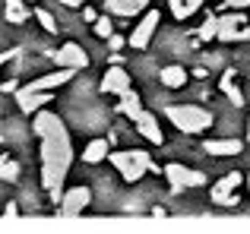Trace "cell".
<instances>
[{
  "label": "cell",
  "mask_w": 250,
  "mask_h": 234,
  "mask_svg": "<svg viewBox=\"0 0 250 234\" xmlns=\"http://www.w3.org/2000/svg\"><path fill=\"white\" fill-rule=\"evenodd\" d=\"M35 136L42 142V184L51 193V203H61V187L73 165V146L63 120L54 111H35Z\"/></svg>",
  "instance_id": "obj_1"
},
{
  "label": "cell",
  "mask_w": 250,
  "mask_h": 234,
  "mask_svg": "<svg viewBox=\"0 0 250 234\" xmlns=\"http://www.w3.org/2000/svg\"><path fill=\"white\" fill-rule=\"evenodd\" d=\"M108 161L117 168V174H121L127 184H136V180L143 177L146 171H159L155 168V161L149 158V152H143V149H124V152H108Z\"/></svg>",
  "instance_id": "obj_2"
},
{
  "label": "cell",
  "mask_w": 250,
  "mask_h": 234,
  "mask_svg": "<svg viewBox=\"0 0 250 234\" xmlns=\"http://www.w3.org/2000/svg\"><path fill=\"white\" fill-rule=\"evenodd\" d=\"M165 114L177 130H184V133H203V130L212 127V114L200 105H171Z\"/></svg>",
  "instance_id": "obj_3"
},
{
  "label": "cell",
  "mask_w": 250,
  "mask_h": 234,
  "mask_svg": "<svg viewBox=\"0 0 250 234\" xmlns=\"http://www.w3.org/2000/svg\"><path fill=\"white\" fill-rule=\"evenodd\" d=\"M165 177H168L171 190H190V187L206 184L203 171H193V168H184V165H165Z\"/></svg>",
  "instance_id": "obj_4"
},
{
  "label": "cell",
  "mask_w": 250,
  "mask_h": 234,
  "mask_svg": "<svg viewBox=\"0 0 250 234\" xmlns=\"http://www.w3.org/2000/svg\"><path fill=\"white\" fill-rule=\"evenodd\" d=\"M159 10H146L143 13V19H140V25H136L133 32H130V48H136V51H143L149 41H152V35H155V29H159Z\"/></svg>",
  "instance_id": "obj_5"
},
{
  "label": "cell",
  "mask_w": 250,
  "mask_h": 234,
  "mask_svg": "<svg viewBox=\"0 0 250 234\" xmlns=\"http://www.w3.org/2000/svg\"><path fill=\"white\" fill-rule=\"evenodd\" d=\"M54 54V63L57 67H70V70H83V67H89V54L80 48L76 41H67L63 48H57V51H51Z\"/></svg>",
  "instance_id": "obj_6"
},
{
  "label": "cell",
  "mask_w": 250,
  "mask_h": 234,
  "mask_svg": "<svg viewBox=\"0 0 250 234\" xmlns=\"http://www.w3.org/2000/svg\"><path fill=\"white\" fill-rule=\"evenodd\" d=\"M89 203H92L89 187H70L67 193H61V212L63 215H80Z\"/></svg>",
  "instance_id": "obj_7"
},
{
  "label": "cell",
  "mask_w": 250,
  "mask_h": 234,
  "mask_svg": "<svg viewBox=\"0 0 250 234\" xmlns=\"http://www.w3.org/2000/svg\"><path fill=\"white\" fill-rule=\"evenodd\" d=\"M238 25H244V16H241V13H231V16L219 19L215 38H222V41H244V38H250V29H238Z\"/></svg>",
  "instance_id": "obj_8"
},
{
  "label": "cell",
  "mask_w": 250,
  "mask_h": 234,
  "mask_svg": "<svg viewBox=\"0 0 250 234\" xmlns=\"http://www.w3.org/2000/svg\"><path fill=\"white\" fill-rule=\"evenodd\" d=\"M241 180H244V177H241L238 171L225 174V177H222L219 184L212 187V199H215V203H222V206H234V203H238V196H234V190L241 187Z\"/></svg>",
  "instance_id": "obj_9"
},
{
  "label": "cell",
  "mask_w": 250,
  "mask_h": 234,
  "mask_svg": "<svg viewBox=\"0 0 250 234\" xmlns=\"http://www.w3.org/2000/svg\"><path fill=\"white\" fill-rule=\"evenodd\" d=\"M127 89H130V73L124 67H111L102 76V92L104 95H124Z\"/></svg>",
  "instance_id": "obj_10"
},
{
  "label": "cell",
  "mask_w": 250,
  "mask_h": 234,
  "mask_svg": "<svg viewBox=\"0 0 250 234\" xmlns=\"http://www.w3.org/2000/svg\"><path fill=\"white\" fill-rule=\"evenodd\" d=\"M73 73H76V70H70V67H57L54 73H48V76H42V79L29 82L25 89H32V92H51V89L63 86V82H70V76H73Z\"/></svg>",
  "instance_id": "obj_11"
},
{
  "label": "cell",
  "mask_w": 250,
  "mask_h": 234,
  "mask_svg": "<svg viewBox=\"0 0 250 234\" xmlns=\"http://www.w3.org/2000/svg\"><path fill=\"white\" fill-rule=\"evenodd\" d=\"M16 101H19V111L35 114L38 108H44V101H51V95L48 92H32V89H16Z\"/></svg>",
  "instance_id": "obj_12"
},
{
  "label": "cell",
  "mask_w": 250,
  "mask_h": 234,
  "mask_svg": "<svg viewBox=\"0 0 250 234\" xmlns=\"http://www.w3.org/2000/svg\"><path fill=\"white\" fill-rule=\"evenodd\" d=\"M136 130H140L149 142H155V146H162V142H165L159 120H155V114H149V111H140V117H136Z\"/></svg>",
  "instance_id": "obj_13"
},
{
  "label": "cell",
  "mask_w": 250,
  "mask_h": 234,
  "mask_svg": "<svg viewBox=\"0 0 250 234\" xmlns=\"http://www.w3.org/2000/svg\"><path fill=\"white\" fill-rule=\"evenodd\" d=\"M104 10H108L111 16H136V13H143L146 6H143L140 0H104Z\"/></svg>",
  "instance_id": "obj_14"
},
{
  "label": "cell",
  "mask_w": 250,
  "mask_h": 234,
  "mask_svg": "<svg viewBox=\"0 0 250 234\" xmlns=\"http://www.w3.org/2000/svg\"><path fill=\"white\" fill-rule=\"evenodd\" d=\"M203 152H209V155H238L241 142L238 139H206L203 142Z\"/></svg>",
  "instance_id": "obj_15"
},
{
  "label": "cell",
  "mask_w": 250,
  "mask_h": 234,
  "mask_svg": "<svg viewBox=\"0 0 250 234\" xmlns=\"http://www.w3.org/2000/svg\"><path fill=\"white\" fill-rule=\"evenodd\" d=\"M3 16H6V22H13V25L25 22V19H29V3H25V0H3Z\"/></svg>",
  "instance_id": "obj_16"
},
{
  "label": "cell",
  "mask_w": 250,
  "mask_h": 234,
  "mask_svg": "<svg viewBox=\"0 0 250 234\" xmlns=\"http://www.w3.org/2000/svg\"><path fill=\"white\" fill-rule=\"evenodd\" d=\"M203 3H206V0H168L171 16H174V19H190Z\"/></svg>",
  "instance_id": "obj_17"
},
{
  "label": "cell",
  "mask_w": 250,
  "mask_h": 234,
  "mask_svg": "<svg viewBox=\"0 0 250 234\" xmlns=\"http://www.w3.org/2000/svg\"><path fill=\"white\" fill-rule=\"evenodd\" d=\"M143 111V101H140V95L133 92V89H127V92L121 95V114H127L130 120H136Z\"/></svg>",
  "instance_id": "obj_18"
},
{
  "label": "cell",
  "mask_w": 250,
  "mask_h": 234,
  "mask_svg": "<svg viewBox=\"0 0 250 234\" xmlns=\"http://www.w3.org/2000/svg\"><path fill=\"white\" fill-rule=\"evenodd\" d=\"M159 79H162V86H168V89H181L184 82H187V70L184 67H165L159 73Z\"/></svg>",
  "instance_id": "obj_19"
},
{
  "label": "cell",
  "mask_w": 250,
  "mask_h": 234,
  "mask_svg": "<svg viewBox=\"0 0 250 234\" xmlns=\"http://www.w3.org/2000/svg\"><path fill=\"white\" fill-rule=\"evenodd\" d=\"M104 158H108V142L104 139H92L89 146H85V152H83V161L98 165V161H104Z\"/></svg>",
  "instance_id": "obj_20"
},
{
  "label": "cell",
  "mask_w": 250,
  "mask_h": 234,
  "mask_svg": "<svg viewBox=\"0 0 250 234\" xmlns=\"http://www.w3.org/2000/svg\"><path fill=\"white\" fill-rule=\"evenodd\" d=\"M222 92L231 98V105H238V108L244 105V95H241V89L234 86V73H225V76H222Z\"/></svg>",
  "instance_id": "obj_21"
},
{
  "label": "cell",
  "mask_w": 250,
  "mask_h": 234,
  "mask_svg": "<svg viewBox=\"0 0 250 234\" xmlns=\"http://www.w3.org/2000/svg\"><path fill=\"white\" fill-rule=\"evenodd\" d=\"M0 177L3 180H16L19 177V165L10 161V158H0Z\"/></svg>",
  "instance_id": "obj_22"
},
{
  "label": "cell",
  "mask_w": 250,
  "mask_h": 234,
  "mask_svg": "<svg viewBox=\"0 0 250 234\" xmlns=\"http://www.w3.org/2000/svg\"><path fill=\"white\" fill-rule=\"evenodd\" d=\"M35 19L42 22V29H44V32H57V29H61V25H57V19L51 16L48 10H35Z\"/></svg>",
  "instance_id": "obj_23"
},
{
  "label": "cell",
  "mask_w": 250,
  "mask_h": 234,
  "mask_svg": "<svg viewBox=\"0 0 250 234\" xmlns=\"http://www.w3.org/2000/svg\"><path fill=\"white\" fill-rule=\"evenodd\" d=\"M215 29H219V19H215V16H209L206 22H203V29H200V38H203V41L215 38Z\"/></svg>",
  "instance_id": "obj_24"
},
{
  "label": "cell",
  "mask_w": 250,
  "mask_h": 234,
  "mask_svg": "<svg viewBox=\"0 0 250 234\" xmlns=\"http://www.w3.org/2000/svg\"><path fill=\"white\" fill-rule=\"evenodd\" d=\"M95 35H98V38H108V35H111V19H108V16H98V19H95Z\"/></svg>",
  "instance_id": "obj_25"
},
{
  "label": "cell",
  "mask_w": 250,
  "mask_h": 234,
  "mask_svg": "<svg viewBox=\"0 0 250 234\" xmlns=\"http://www.w3.org/2000/svg\"><path fill=\"white\" fill-rule=\"evenodd\" d=\"M108 44H111L114 51H121V48H124V38H121V35H108Z\"/></svg>",
  "instance_id": "obj_26"
},
{
  "label": "cell",
  "mask_w": 250,
  "mask_h": 234,
  "mask_svg": "<svg viewBox=\"0 0 250 234\" xmlns=\"http://www.w3.org/2000/svg\"><path fill=\"white\" fill-rule=\"evenodd\" d=\"M231 10H244V6H250V0H225Z\"/></svg>",
  "instance_id": "obj_27"
},
{
  "label": "cell",
  "mask_w": 250,
  "mask_h": 234,
  "mask_svg": "<svg viewBox=\"0 0 250 234\" xmlns=\"http://www.w3.org/2000/svg\"><path fill=\"white\" fill-rule=\"evenodd\" d=\"M83 16H85V22H95V19H98V13L92 10V6H85V10H83Z\"/></svg>",
  "instance_id": "obj_28"
},
{
  "label": "cell",
  "mask_w": 250,
  "mask_h": 234,
  "mask_svg": "<svg viewBox=\"0 0 250 234\" xmlns=\"http://www.w3.org/2000/svg\"><path fill=\"white\" fill-rule=\"evenodd\" d=\"M61 3H63V6H83L85 0H61Z\"/></svg>",
  "instance_id": "obj_29"
},
{
  "label": "cell",
  "mask_w": 250,
  "mask_h": 234,
  "mask_svg": "<svg viewBox=\"0 0 250 234\" xmlns=\"http://www.w3.org/2000/svg\"><path fill=\"white\" fill-rule=\"evenodd\" d=\"M247 139H250V120H247Z\"/></svg>",
  "instance_id": "obj_30"
},
{
  "label": "cell",
  "mask_w": 250,
  "mask_h": 234,
  "mask_svg": "<svg viewBox=\"0 0 250 234\" xmlns=\"http://www.w3.org/2000/svg\"><path fill=\"white\" fill-rule=\"evenodd\" d=\"M140 3H143V6H149V0H140Z\"/></svg>",
  "instance_id": "obj_31"
},
{
  "label": "cell",
  "mask_w": 250,
  "mask_h": 234,
  "mask_svg": "<svg viewBox=\"0 0 250 234\" xmlns=\"http://www.w3.org/2000/svg\"><path fill=\"white\" fill-rule=\"evenodd\" d=\"M247 187H250V177H247Z\"/></svg>",
  "instance_id": "obj_32"
},
{
  "label": "cell",
  "mask_w": 250,
  "mask_h": 234,
  "mask_svg": "<svg viewBox=\"0 0 250 234\" xmlns=\"http://www.w3.org/2000/svg\"><path fill=\"white\" fill-rule=\"evenodd\" d=\"M29 3H32V0H29Z\"/></svg>",
  "instance_id": "obj_33"
}]
</instances>
